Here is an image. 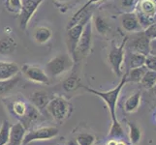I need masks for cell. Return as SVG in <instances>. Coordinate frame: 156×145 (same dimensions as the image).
I'll use <instances>...</instances> for the list:
<instances>
[{"label": "cell", "instance_id": "obj_1", "mask_svg": "<svg viewBox=\"0 0 156 145\" xmlns=\"http://www.w3.org/2000/svg\"><path fill=\"white\" fill-rule=\"evenodd\" d=\"M3 101L8 111L15 118H17L26 130L32 128L40 120V110L21 97L17 96L6 98Z\"/></svg>", "mask_w": 156, "mask_h": 145}, {"label": "cell", "instance_id": "obj_2", "mask_svg": "<svg viewBox=\"0 0 156 145\" xmlns=\"http://www.w3.org/2000/svg\"><path fill=\"white\" fill-rule=\"evenodd\" d=\"M127 82L126 80V74H124V76L121 77V80L120 82L118 83V85L110 91H98V90H95L92 88H89L84 86V85L82 84L80 88H83L88 92L92 93L96 96L100 97V98L103 100L106 105L109 107V111H110V114L112 116V121H116V113H115V110H116V104H117V101H118V97H119V94L121 92V89L122 87L124 86V84Z\"/></svg>", "mask_w": 156, "mask_h": 145}, {"label": "cell", "instance_id": "obj_3", "mask_svg": "<svg viewBox=\"0 0 156 145\" xmlns=\"http://www.w3.org/2000/svg\"><path fill=\"white\" fill-rule=\"evenodd\" d=\"M46 109L52 118L58 123H62L70 117L73 111V105L61 96H55L51 99Z\"/></svg>", "mask_w": 156, "mask_h": 145}, {"label": "cell", "instance_id": "obj_4", "mask_svg": "<svg viewBox=\"0 0 156 145\" xmlns=\"http://www.w3.org/2000/svg\"><path fill=\"white\" fill-rule=\"evenodd\" d=\"M74 61L70 54L60 53L46 64L45 72L49 78H59L72 69Z\"/></svg>", "mask_w": 156, "mask_h": 145}, {"label": "cell", "instance_id": "obj_5", "mask_svg": "<svg viewBox=\"0 0 156 145\" xmlns=\"http://www.w3.org/2000/svg\"><path fill=\"white\" fill-rule=\"evenodd\" d=\"M91 16H92L91 12H88L78 23L67 28V45H68L69 54L71 55L72 59L74 58L75 51H76V48L78 46L80 37L82 35V32L84 28L85 24L87 23V21L91 19Z\"/></svg>", "mask_w": 156, "mask_h": 145}, {"label": "cell", "instance_id": "obj_6", "mask_svg": "<svg viewBox=\"0 0 156 145\" xmlns=\"http://www.w3.org/2000/svg\"><path fill=\"white\" fill-rule=\"evenodd\" d=\"M91 46H92V22H91L90 19L85 24L82 32V35L80 37L76 51H75V55L73 58L74 63L78 62L80 59L84 58L87 56L90 51Z\"/></svg>", "mask_w": 156, "mask_h": 145}, {"label": "cell", "instance_id": "obj_7", "mask_svg": "<svg viewBox=\"0 0 156 145\" xmlns=\"http://www.w3.org/2000/svg\"><path fill=\"white\" fill-rule=\"evenodd\" d=\"M127 41H128V38L125 37V38L123 39V41L121 42V44L118 47L112 45L111 47V50L109 52V56H108V62H109L112 72L119 78L123 76L122 65H123V61H124V59H125L124 48H125Z\"/></svg>", "mask_w": 156, "mask_h": 145}, {"label": "cell", "instance_id": "obj_8", "mask_svg": "<svg viewBox=\"0 0 156 145\" xmlns=\"http://www.w3.org/2000/svg\"><path fill=\"white\" fill-rule=\"evenodd\" d=\"M59 131L56 127H40L32 129L25 133L23 145H27L34 141L40 140H51L58 136Z\"/></svg>", "mask_w": 156, "mask_h": 145}, {"label": "cell", "instance_id": "obj_9", "mask_svg": "<svg viewBox=\"0 0 156 145\" xmlns=\"http://www.w3.org/2000/svg\"><path fill=\"white\" fill-rule=\"evenodd\" d=\"M44 0H21L20 11V26L23 30L27 28L30 19L33 18L35 12L40 7Z\"/></svg>", "mask_w": 156, "mask_h": 145}, {"label": "cell", "instance_id": "obj_10", "mask_svg": "<svg viewBox=\"0 0 156 145\" xmlns=\"http://www.w3.org/2000/svg\"><path fill=\"white\" fill-rule=\"evenodd\" d=\"M21 73L23 76L30 81H33L35 83L40 84H49L50 78L46 74L45 70L41 67L30 65V64H24L20 69Z\"/></svg>", "mask_w": 156, "mask_h": 145}, {"label": "cell", "instance_id": "obj_11", "mask_svg": "<svg viewBox=\"0 0 156 145\" xmlns=\"http://www.w3.org/2000/svg\"><path fill=\"white\" fill-rule=\"evenodd\" d=\"M149 43L150 39L143 30L136 33L132 43L129 46V48H130L131 52H136L147 56L149 54Z\"/></svg>", "mask_w": 156, "mask_h": 145}, {"label": "cell", "instance_id": "obj_12", "mask_svg": "<svg viewBox=\"0 0 156 145\" xmlns=\"http://www.w3.org/2000/svg\"><path fill=\"white\" fill-rule=\"evenodd\" d=\"M121 25L124 30L131 33L143 31L139 19L135 12H126L121 16Z\"/></svg>", "mask_w": 156, "mask_h": 145}, {"label": "cell", "instance_id": "obj_13", "mask_svg": "<svg viewBox=\"0 0 156 145\" xmlns=\"http://www.w3.org/2000/svg\"><path fill=\"white\" fill-rule=\"evenodd\" d=\"M20 69L17 63L0 60V80H5L18 76Z\"/></svg>", "mask_w": 156, "mask_h": 145}, {"label": "cell", "instance_id": "obj_14", "mask_svg": "<svg viewBox=\"0 0 156 145\" xmlns=\"http://www.w3.org/2000/svg\"><path fill=\"white\" fill-rule=\"evenodd\" d=\"M26 133V129L20 122L16 123L11 127L10 139L7 145H23L24 136Z\"/></svg>", "mask_w": 156, "mask_h": 145}, {"label": "cell", "instance_id": "obj_15", "mask_svg": "<svg viewBox=\"0 0 156 145\" xmlns=\"http://www.w3.org/2000/svg\"><path fill=\"white\" fill-rule=\"evenodd\" d=\"M51 99V98L47 92H44V91H35V92H33L30 96V103L33 105L36 109L42 110L46 109Z\"/></svg>", "mask_w": 156, "mask_h": 145}, {"label": "cell", "instance_id": "obj_16", "mask_svg": "<svg viewBox=\"0 0 156 145\" xmlns=\"http://www.w3.org/2000/svg\"><path fill=\"white\" fill-rule=\"evenodd\" d=\"M52 37V31L47 26H39L34 30L33 38L37 44L44 45L50 42Z\"/></svg>", "mask_w": 156, "mask_h": 145}, {"label": "cell", "instance_id": "obj_17", "mask_svg": "<svg viewBox=\"0 0 156 145\" xmlns=\"http://www.w3.org/2000/svg\"><path fill=\"white\" fill-rule=\"evenodd\" d=\"M17 50V42L11 36H5L0 39V53L1 54H12Z\"/></svg>", "mask_w": 156, "mask_h": 145}, {"label": "cell", "instance_id": "obj_18", "mask_svg": "<svg viewBox=\"0 0 156 145\" xmlns=\"http://www.w3.org/2000/svg\"><path fill=\"white\" fill-rule=\"evenodd\" d=\"M141 91H137L130 97H128L124 103V110L129 113L136 111L141 104Z\"/></svg>", "mask_w": 156, "mask_h": 145}, {"label": "cell", "instance_id": "obj_19", "mask_svg": "<svg viewBox=\"0 0 156 145\" xmlns=\"http://www.w3.org/2000/svg\"><path fill=\"white\" fill-rule=\"evenodd\" d=\"M147 68L146 66H141L137 68L130 69V71L126 73V80L127 81H131L134 83H140L142 80L144 74L147 71Z\"/></svg>", "mask_w": 156, "mask_h": 145}, {"label": "cell", "instance_id": "obj_20", "mask_svg": "<svg viewBox=\"0 0 156 145\" xmlns=\"http://www.w3.org/2000/svg\"><path fill=\"white\" fill-rule=\"evenodd\" d=\"M129 128V141L132 145H137L142 138V130L135 122H127Z\"/></svg>", "mask_w": 156, "mask_h": 145}, {"label": "cell", "instance_id": "obj_21", "mask_svg": "<svg viewBox=\"0 0 156 145\" xmlns=\"http://www.w3.org/2000/svg\"><path fill=\"white\" fill-rule=\"evenodd\" d=\"M140 84L142 85V87L147 90L152 89L156 84V72L147 70L146 74H144L142 80L140 81Z\"/></svg>", "mask_w": 156, "mask_h": 145}, {"label": "cell", "instance_id": "obj_22", "mask_svg": "<svg viewBox=\"0 0 156 145\" xmlns=\"http://www.w3.org/2000/svg\"><path fill=\"white\" fill-rule=\"evenodd\" d=\"M19 81H20V78L18 76L9 79L0 80V96L9 93L13 88L17 86Z\"/></svg>", "mask_w": 156, "mask_h": 145}, {"label": "cell", "instance_id": "obj_23", "mask_svg": "<svg viewBox=\"0 0 156 145\" xmlns=\"http://www.w3.org/2000/svg\"><path fill=\"white\" fill-rule=\"evenodd\" d=\"M92 21H93V23H94L96 31H97L99 34L106 35V34L109 33V31L111 29L110 24L108 23V21L103 17H101V16H99V15L95 16Z\"/></svg>", "mask_w": 156, "mask_h": 145}, {"label": "cell", "instance_id": "obj_24", "mask_svg": "<svg viewBox=\"0 0 156 145\" xmlns=\"http://www.w3.org/2000/svg\"><path fill=\"white\" fill-rule=\"evenodd\" d=\"M124 136H125L124 131H123L120 123L118 122V120L112 121V124L111 126L108 137L110 139H116V140H118V139H123Z\"/></svg>", "mask_w": 156, "mask_h": 145}, {"label": "cell", "instance_id": "obj_25", "mask_svg": "<svg viewBox=\"0 0 156 145\" xmlns=\"http://www.w3.org/2000/svg\"><path fill=\"white\" fill-rule=\"evenodd\" d=\"M62 86L64 90L67 91V92H72V91L77 90L78 88H80L82 83H80V80L78 77L71 76L64 80L62 83Z\"/></svg>", "mask_w": 156, "mask_h": 145}, {"label": "cell", "instance_id": "obj_26", "mask_svg": "<svg viewBox=\"0 0 156 145\" xmlns=\"http://www.w3.org/2000/svg\"><path fill=\"white\" fill-rule=\"evenodd\" d=\"M146 58H147V56L144 54H140V53H136V52H131L130 56L128 58L129 68L133 69V68L144 66V62H146Z\"/></svg>", "mask_w": 156, "mask_h": 145}, {"label": "cell", "instance_id": "obj_27", "mask_svg": "<svg viewBox=\"0 0 156 145\" xmlns=\"http://www.w3.org/2000/svg\"><path fill=\"white\" fill-rule=\"evenodd\" d=\"M12 125L8 120H4L0 127V145H7L10 139V132Z\"/></svg>", "mask_w": 156, "mask_h": 145}, {"label": "cell", "instance_id": "obj_28", "mask_svg": "<svg viewBox=\"0 0 156 145\" xmlns=\"http://www.w3.org/2000/svg\"><path fill=\"white\" fill-rule=\"evenodd\" d=\"M76 141L79 145H94L96 137L90 133H80L77 136Z\"/></svg>", "mask_w": 156, "mask_h": 145}, {"label": "cell", "instance_id": "obj_29", "mask_svg": "<svg viewBox=\"0 0 156 145\" xmlns=\"http://www.w3.org/2000/svg\"><path fill=\"white\" fill-rule=\"evenodd\" d=\"M20 7H21V0H7L6 9L10 13L20 14Z\"/></svg>", "mask_w": 156, "mask_h": 145}, {"label": "cell", "instance_id": "obj_30", "mask_svg": "<svg viewBox=\"0 0 156 145\" xmlns=\"http://www.w3.org/2000/svg\"><path fill=\"white\" fill-rule=\"evenodd\" d=\"M120 6L125 12H134L139 0H119Z\"/></svg>", "mask_w": 156, "mask_h": 145}, {"label": "cell", "instance_id": "obj_31", "mask_svg": "<svg viewBox=\"0 0 156 145\" xmlns=\"http://www.w3.org/2000/svg\"><path fill=\"white\" fill-rule=\"evenodd\" d=\"M144 66H146L148 70H150V71L156 72V56L148 54L146 58Z\"/></svg>", "mask_w": 156, "mask_h": 145}, {"label": "cell", "instance_id": "obj_32", "mask_svg": "<svg viewBox=\"0 0 156 145\" xmlns=\"http://www.w3.org/2000/svg\"><path fill=\"white\" fill-rule=\"evenodd\" d=\"M144 32L146 33V35L150 40L156 38V22L152 23L151 25H149L147 29L144 30Z\"/></svg>", "mask_w": 156, "mask_h": 145}, {"label": "cell", "instance_id": "obj_33", "mask_svg": "<svg viewBox=\"0 0 156 145\" xmlns=\"http://www.w3.org/2000/svg\"><path fill=\"white\" fill-rule=\"evenodd\" d=\"M149 54L156 56V38L150 40V43H149Z\"/></svg>", "mask_w": 156, "mask_h": 145}, {"label": "cell", "instance_id": "obj_34", "mask_svg": "<svg viewBox=\"0 0 156 145\" xmlns=\"http://www.w3.org/2000/svg\"><path fill=\"white\" fill-rule=\"evenodd\" d=\"M99 1H101V0H88V1L83 6V9H87V8H89L90 5L95 4V3H97V2H99Z\"/></svg>", "mask_w": 156, "mask_h": 145}, {"label": "cell", "instance_id": "obj_35", "mask_svg": "<svg viewBox=\"0 0 156 145\" xmlns=\"http://www.w3.org/2000/svg\"><path fill=\"white\" fill-rule=\"evenodd\" d=\"M116 145H129L124 139H118L116 140Z\"/></svg>", "mask_w": 156, "mask_h": 145}, {"label": "cell", "instance_id": "obj_36", "mask_svg": "<svg viewBox=\"0 0 156 145\" xmlns=\"http://www.w3.org/2000/svg\"><path fill=\"white\" fill-rule=\"evenodd\" d=\"M67 145H79V144L77 143L76 139H73V140H70V141L68 142V144H67Z\"/></svg>", "mask_w": 156, "mask_h": 145}, {"label": "cell", "instance_id": "obj_37", "mask_svg": "<svg viewBox=\"0 0 156 145\" xmlns=\"http://www.w3.org/2000/svg\"><path fill=\"white\" fill-rule=\"evenodd\" d=\"M56 1H58V2H61V3H64V2H68L69 0H56Z\"/></svg>", "mask_w": 156, "mask_h": 145}, {"label": "cell", "instance_id": "obj_38", "mask_svg": "<svg viewBox=\"0 0 156 145\" xmlns=\"http://www.w3.org/2000/svg\"><path fill=\"white\" fill-rule=\"evenodd\" d=\"M152 89H153V92H154V94H155V96H156V84L154 85V87H153Z\"/></svg>", "mask_w": 156, "mask_h": 145}, {"label": "cell", "instance_id": "obj_39", "mask_svg": "<svg viewBox=\"0 0 156 145\" xmlns=\"http://www.w3.org/2000/svg\"><path fill=\"white\" fill-rule=\"evenodd\" d=\"M98 145H106V144H98Z\"/></svg>", "mask_w": 156, "mask_h": 145}, {"label": "cell", "instance_id": "obj_40", "mask_svg": "<svg viewBox=\"0 0 156 145\" xmlns=\"http://www.w3.org/2000/svg\"><path fill=\"white\" fill-rule=\"evenodd\" d=\"M154 1H156V0H154Z\"/></svg>", "mask_w": 156, "mask_h": 145}]
</instances>
